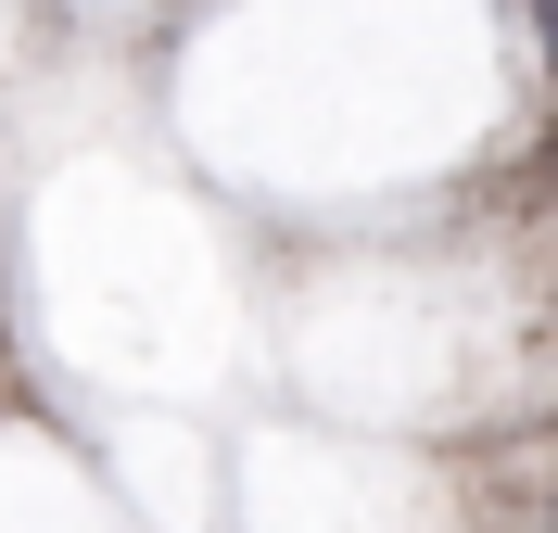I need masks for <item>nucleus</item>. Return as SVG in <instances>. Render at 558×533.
<instances>
[{
	"label": "nucleus",
	"mask_w": 558,
	"mask_h": 533,
	"mask_svg": "<svg viewBox=\"0 0 558 533\" xmlns=\"http://www.w3.org/2000/svg\"><path fill=\"white\" fill-rule=\"evenodd\" d=\"M521 13H533V38H546V64H558V0H521Z\"/></svg>",
	"instance_id": "obj_1"
}]
</instances>
